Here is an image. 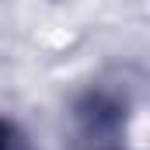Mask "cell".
<instances>
[{"label": "cell", "mask_w": 150, "mask_h": 150, "mask_svg": "<svg viewBox=\"0 0 150 150\" xmlns=\"http://www.w3.org/2000/svg\"><path fill=\"white\" fill-rule=\"evenodd\" d=\"M0 150H28L21 140H18V133H14L7 122H0Z\"/></svg>", "instance_id": "obj_1"}]
</instances>
